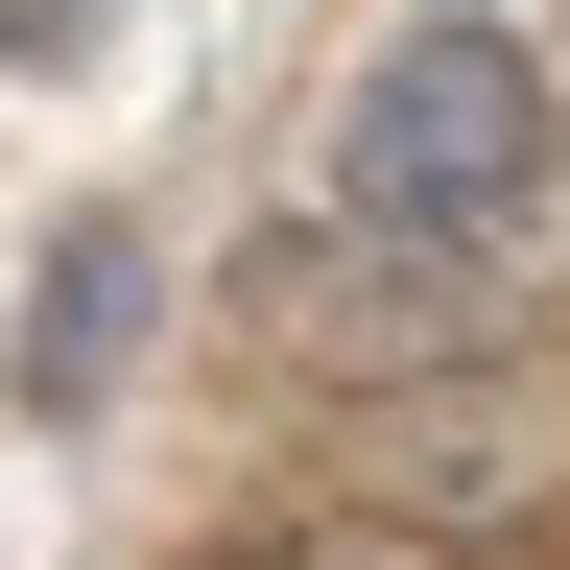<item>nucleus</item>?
<instances>
[{"label": "nucleus", "instance_id": "1", "mask_svg": "<svg viewBox=\"0 0 570 570\" xmlns=\"http://www.w3.org/2000/svg\"><path fill=\"white\" fill-rule=\"evenodd\" d=\"M547 190H570V71H547V24L428 0V24L356 48V96H333V238L499 262V238H547Z\"/></svg>", "mask_w": 570, "mask_h": 570}, {"label": "nucleus", "instance_id": "2", "mask_svg": "<svg viewBox=\"0 0 570 570\" xmlns=\"http://www.w3.org/2000/svg\"><path fill=\"white\" fill-rule=\"evenodd\" d=\"M142 333H167V238H142V214H48L24 333H0V404H24V428H96L142 381Z\"/></svg>", "mask_w": 570, "mask_h": 570}, {"label": "nucleus", "instance_id": "3", "mask_svg": "<svg viewBox=\"0 0 570 570\" xmlns=\"http://www.w3.org/2000/svg\"><path fill=\"white\" fill-rule=\"evenodd\" d=\"M0 71H96V0H0Z\"/></svg>", "mask_w": 570, "mask_h": 570}]
</instances>
